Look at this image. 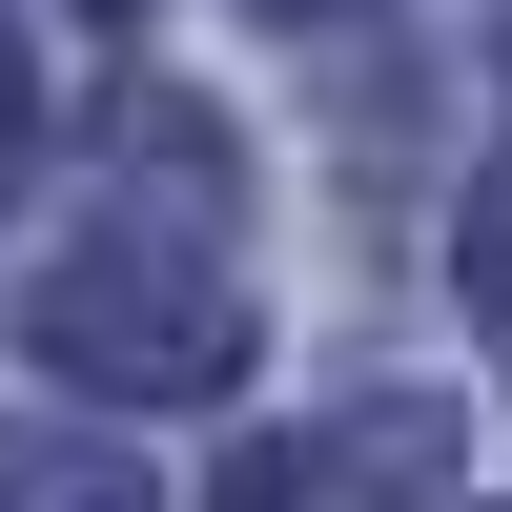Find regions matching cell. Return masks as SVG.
I'll use <instances>...</instances> for the list:
<instances>
[]
</instances>
